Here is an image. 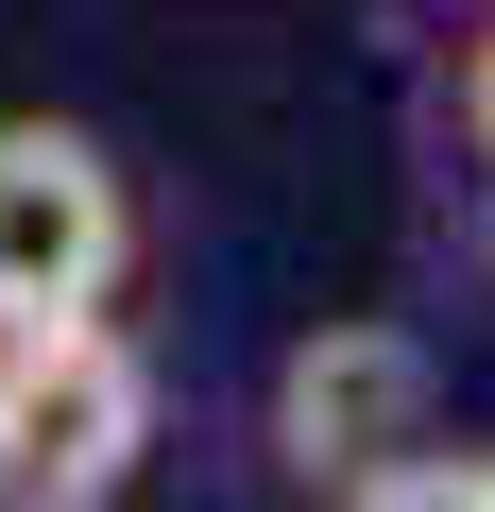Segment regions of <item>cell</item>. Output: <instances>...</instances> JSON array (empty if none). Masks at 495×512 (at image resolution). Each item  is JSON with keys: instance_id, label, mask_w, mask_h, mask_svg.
<instances>
[{"instance_id": "cell-3", "label": "cell", "mask_w": 495, "mask_h": 512, "mask_svg": "<svg viewBox=\"0 0 495 512\" xmlns=\"http://www.w3.org/2000/svg\"><path fill=\"white\" fill-rule=\"evenodd\" d=\"M137 171L120 137L52 120V103H0V325H52V308H120L137 291Z\"/></svg>"}, {"instance_id": "cell-5", "label": "cell", "mask_w": 495, "mask_h": 512, "mask_svg": "<svg viewBox=\"0 0 495 512\" xmlns=\"http://www.w3.org/2000/svg\"><path fill=\"white\" fill-rule=\"evenodd\" d=\"M444 205H461V274H478V308H495V171H478V188H444Z\"/></svg>"}, {"instance_id": "cell-4", "label": "cell", "mask_w": 495, "mask_h": 512, "mask_svg": "<svg viewBox=\"0 0 495 512\" xmlns=\"http://www.w3.org/2000/svg\"><path fill=\"white\" fill-rule=\"evenodd\" d=\"M393 120H410V171L427 188H478L495 171V0H461V18L427 35V69H410Z\"/></svg>"}, {"instance_id": "cell-6", "label": "cell", "mask_w": 495, "mask_h": 512, "mask_svg": "<svg viewBox=\"0 0 495 512\" xmlns=\"http://www.w3.org/2000/svg\"><path fill=\"white\" fill-rule=\"evenodd\" d=\"M427 18H461V0H427Z\"/></svg>"}, {"instance_id": "cell-1", "label": "cell", "mask_w": 495, "mask_h": 512, "mask_svg": "<svg viewBox=\"0 0 495 512\" xmlns=\"http://www.w3.org/2000/svg\"><path fill=\"white\" fill-rule=\"evenodd\" d=\"M171 444V359L120 308L0 325V512H103Z\"/></svg>"}, {"instance_id": "cell-2", "label": "cell", "mask_w": 495, "mask_h": 512, "mask_svg": "<svg viewBox=\"0 0 495 512\" xmlns=\"http://www.w3.org/2000/svg\"><path fill=\"white\" fill-rule=\"evenodd\" d=\"M444 444V342L393 325V308H325L308 342H274L257 376V478L274 495H325V512H376V478Z\"/></svg>"}, {"instance_id": "cell-7", "label": "cell", "mask_w": 495, "mask_h": 512, "mask_svg": "<svg viewBox=\"0 0 495 512\" xmlns=\"http://www.w3.org/2000/svg\"><path fill=\"white\" fill-rule=\"evenodd\" d=\"M478 461H495V444H478Z\"/></svg>"}]
</instances>
